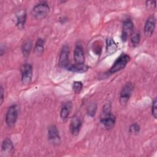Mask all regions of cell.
I'll list each match as a JSON object with an SVG mask.
<instances>
[{
	"label": "cell",
	"mask_w": 157,
	"mask_h": 157,
	"mask_svg": "<svg viewBox=\"0 0 157 157\" xmlns=\"http://www.w3.org/2000/svg\"><path fill=\"white\" fill-rule=\"evenodd\" d=\"M50 7L48 4L45 2L42 1L37 4L32 9V16L38 20L45 18L49 13Z\"/></svg>",
	"instance_id": "6da1fadb"
},
{
	"label": "cell",
	"mask_w": 157,
	"mask_h": 157,
	"mask_svg": "<svg viewBox=\"0 0 157 157\" xmlns=\"http://www.w3.org/2000/svg\"><path fill=\"white\" fill-rule=\"evenodd\" d=\"M69 47L67 45L63 46L59 56L58 65L60 67L67 69L69 64Z\"/></svg>",
	"instance_id": "5b68a950"
},
{
	"label": "cell",
	"mask_w": 157,
	"mask_h": 157,
	"mask_svg": "<svg viewBox=\"0 0 157 157\" xmlns=\"http://www.w3.org/2000/svg\"><path fill=\"white\" fill-rule=\"evenodd\" d=\"M129 131L131 134H137L140 131V126L137 123H134L129 126Z\"/></svg>",
	"instance_id": "603a6c76"
},
{
	"label": "cell",
	"mask_w": 157,
	"mask_h": 157,
	"mask_svg": "<svg viewBox=\"0 0 157 157\" xmlns=\"http://www.w3.org/2000/svg\"><path fill=\"white\" fill-rule=\"evenodd\" d=\"M146 6L148 9H153L156 7V1H147Z\"/></svg>",
	"instance_id": "d4e9b609"
},
{
	"label": "cell",
	"mask_w": 157,
	"mask_h": 157,
	"mask_svg": "<svg viewBox=\"0 0 157 157\" xmlns=\"http://www.w3.org/2000/svg\"><path fill=\"white\" fill-rule=\"evenodd\" d=\"M100 121L107 129H110L113 128L115 124L116 117L110 112L109 113L103 115V116L101 118Z\"/></svg>",
	"instance_id": "9c48e42d"
},
{
	"label": "cell",
	"mask_w": 157,
	"mask_h": 157,
	"mask_svg": "<svg viewBox=\"0 0 157 157\" xmlns=\"http://www.w3.org/2000/svg\"><path fill=\"white\" fill-rule=\"evenodd\" d=\"M18 118V108L17 105L13 104L10 105L6 112V123L9 127H13L17 120Z\"/></svg>",
	"instance_id": "3957f363"
},
{
	"label": "cell",
	"mask_w": 157,
	"mask_h": 157,
	"mask_svg": "<svg viewBox=\"0 0 157 157\" xmlns=\"http://www.w3.org/2000/svg\"><path fill=\"white\" fill-rule=\"evenodd\" d=\"M130 56L126 53H121L115 61L114 63L108 71L109 74H112L124 69L130 61Z\"/></svg>",
	"instance_id": "7a4b0ae2"
},
{
	"label": "cell",
	"mask_w": 157,
	"mask_h": 157,
	"mask_svg": "<svg viewBox=\"0 0 157 157\" xmlns=\"http://www.w3.org/2000/svg\"><path fill=\"white\" fill-rule=\"evenodd\" d=\"M134 25L131 20L126 19L123 21L121 39L123 42H126L128 38L133 33Z\"/></svg>",
	"instance_id": "ba28073f"
},
{
	"label": "cell",
	"mask_w": 157,
	"mask_h": 157,
	"mask_svg": "<svg viewBox=\"0 0 157 157\" xmlns=\"http://www.w3.org/2000/svg\"><path fill=\"white\" fill-rule=\"evenodd\" d=\"M97 110V104L96 103H91L88 107L87 113L90 117L94 116Z\"/></svg>",
	"instance_id": "7402d4cb"
},
{
	"label": "cell",
	"mask_w": 157,
	"mask_h": 157,
	"mask_svg": "<svg viewBox=\"0 0 157 157\" xmlns=\"http://www.w3.org/2000/svg\"><path fill=\"white\" fill-rule=\"evenodd\" d=\"M13 150V142L9 138L5 139L1 145V153L2 155L7 156L10 155V153H12Z\"/></svg>",
	"instance_id": "7c38bea8"
},
{
	"label": "cell",
	"mask_w": 157,
	"mask_h": 157,
	"mask_svg": "<svg viewBox=\"0 0 157 157\" xmlns=\"http://www.w3.org/2000/svg\"><path fill=\"white\" fill-rule=\"evenodd\" d=\"M82 122L80 118L77 116H74L72 118L70 124V129L72 134L74 136H77L79 134L82 127Z\"/></svg>",
	"instance_id": "8fae6325"
},
{
	"label": "cell",
	"mask_w": 157,
	"mask_h": 157,
	"mask_svg": "<svg viewBox=\"0 0 157 157\" xmlns=\"http://www.w3.org/2000/svg\"><path fill=\"white\" fill-rule=\"evenodd\" d=\"M21 52L24 56L28 57L32 49V42L30 40H27L24 42L21 45Z\"/></svg>",
	"instance_id": "d6986e66"
},
{
	"label": "cell",
	"mask_w": 157,
	"mask_h": 157,
	"mask_svg": "<svg viewBox=\"0 0 157 157\" xmlns=\"http://www.w3.org/2000/svg\"><path fill=\"white\" fill-rule=\"evenodd\" d=\"M20 72L21 82L24 85L29 84L33 77V66L29 64H25L21 66Z\"/></svg>",
	"instance_id": "8992f818"
},
{
	"label": "cell",
	"mask_w": 157,
	"mask_h": 157,
	"mask_svg": "<svg viewBox=\"0 0 157 157\" xmlns=\"http://www.w3.org/2000/svg\"><path fill=\"white\" fill-rule=\"evenodd\" d=\"M118 48V45L115 40L110 37L106 39V52L108 54L111 55L115 53Z\"/></svg>",
	"instance_id": "e0dca14e"
},
{
	"label": "cell",
	"mask_w": 157,
	"mask_h": 157,
	"mask_svg": "<svg viewBox=\"0 0 157 157\" xmlns=\"http://www.w3.org/2000/svg\"><path fill=\"white\" fill-rule=\"evenodd\" d=\"M88 66L84 64H74L72 65H69L67 67V70L73 72H77V73H83L88 71Z\"/></svg>",
	"instance_id": "2e32d148"
},
{
	"label": "cell",
	"mask_w": 157,
	"mask_h": 157,
	"mask_svg": "<svg viewBox=\"0 0 157 157\" xmlns=\"http://www.w3.org/2000/svg\"><path fill=\"white\" fill-rule=\"evenodd\" d=\"M72 104L71 101L66 102L62 106L60 111V117L62 120H65L67 118L71 110Z\"/></svg>",
	"instance_id": "9a60e30c"
},
{
	"label": "cell",
	"mask_w": 157,
	"mask_h": 157,
	"mask_svg": "<svg viewBox=\"0 0 157 157\" xmlns=\"http://www.w3.org/2000/svg\"><path fill=\"white\" fill-rule=\"evenodd\" d=\"M48 139L49 142L53 145L56 146L61 143V137L57 127L52 124L49 126L48 129Z\"/></svg>",
	"instance_id": "52a82bcc"
},
{
	"label": "cell",
	"mask_w": 157,
	"mask_h": 157,
	"mask_svg": "<svg viewBox=\"0 0 157 157\" xmlns=\"http://www.w3.org/2000/svg\"><path fill=\"white\" fill-rule=\"evenodd\" d=\"M44 43L45 41L42 38H39L37 40L34 49V52L37 56H40L43 53L44 50Z\"/></svg>",
	"instance_id": "ac0fdd59"
},
{
	"label": "cell",
	"mask_w": 157,
	"mask_h": 157,
	"mask_svg": "<svg viewBox=\"0 0 157 157\" xmlns=\"http://www.w3.org/2000/svg\"><path fill=\"white\" fill-rule=\"evenodd\" d=\"M83 88V83L82 82L80 81H75L74 83H73V85H72V89L74 90V91L78 94L82 90Z\"/></svg>",
	"instance_id": "44dd1931"
},
{
	"label": "cell",
	"mask_w": 157,
	"mask_h": 157,
	"mask_svg": "<svg viewBox=\"0 0 157 157\" xmlns=\"http://www.w3.org/2000/svg\"><path fill=\"white\" fill-rule=\"evenodd\" d=\"M140 40V35L139 33H134L131 36V43L132 46L136 47L139 45Z\"/></svg>",
	"instance_id": "ffe728a7"
},
{
	"label": "cell",
	"mask_w": 157,
	"mask_h": 157,
	"mask_svg": "<svg viewBox=\"0 0 157 157\" xmlns=\"http://www.w3.org/2000/svg\"><path fill=\"white\" fill-rule=\"evenodd\" d=\"M156 19L153 15L149 17L145 23L144 33L146 36H151L155 29Z\"/></svg>",
	"instance_id": "30bf717a"
},
{
	"label": "cell",
	"mask_w": 157,
	"mask_h": 157,
	"mask_svg": "<svg viewBox=\"0 0 157 157\" xmlns=\"http://www.w3.org/2000/svg\"><path fill=\"white\" fill-rule=\"evenodd\" d=\"M133 88H134L133 84L131 82L126 83L124 85V86L123 87V88L121 91L120 99H119V101H120V103L121 105H124L128 103V102L132 94Z\"/></svg>",
	"instance_id": "277c9868"
},
{
	"label": "cell",
	"mask_w": 157,
	"mask_h": 157,
	"mask_svg": "<svg viewBox=\"0 0 157 157\" xmlns=\"http://www.w3.org/2000/svg\"><path fill=\"white\" fill-rule=\"evenodd\" d=\"M74 59L75 64H84L85 55L82 47L80 45H77L74 51Z\"/></svg>",
	"instance_id": "4fadbf2b"
},
{
	"label": "cell",
	"mask_w": 157,
	"mask_h": 157,
	"mask_svg": "<svg viewBox=\"0 0 157 157\" xmlns=\"http://www.w3.org/2000/svg\"><path fill=\"white\" fill-rule=\"evenodd\" d=\"M6 48L5 46H4L3 45H1V56L3 55L4 53L6 52Z\"/></svg>",
	"instance_id": "4316f807"
},
{
	"label": "cell",
	"mask_w": 157,
	"mask_h": 157,
	"mask_svg": "<svg viewBox=\"0 0 157 157\" xmlns=\"http://www.w3.org/2000/svg\"><path fill=\"white\" fill-rule=\"evenodd\" d=\"M0 94H1V97H0V99H1V105H2L3 101H4V90H3V87L2 85H1V88H0Z\"/></svg>",
	"instance_id": "484cf974"
},
{
	"label": "cell",
	"mask_w": 157,
	"mask_h": 157,
	"mask_svg": "<svg viewBox=\"0 0 157 157\" xmlns=\"http://www.w3.org/2000/svg\"><path fill=\"white\" fill-rule=\"evenodd\" d=\"M17 23L16 25L19 29H22L24 28L26 20V12L25 10H22L18 12L16 15Z\"/></svg>",
	"instance_id": "5bb4252c"
},
{
	"label": "cell",
	"mask_w": 157,
	"mask_h": 157,
	"mask_svg": "<svg viewBox=\"0 0 157 157\" xmlns=\"http://www.w3.org/2000/svg\"><path fill=\"white\" fill-rule=\"evenodd\" d=\"M157 101L156 98H154L152 105H151V115L154 118H156L157 117Z\"/></svg>",
	"instance_id": "cb8c5ba5"
}]
</instances>
